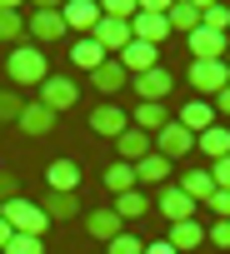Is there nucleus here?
Wrapping results in <instances>:
<instances>
[{
    "instance_id": "obj_1",
    "label": "nucleus",
    "mask_w": 230,
    "mask_h": 254,
    "mask_svg": "<svg viewBox=\"0 0 230 254\" xmlns=\"http://www.w3.org/2000/svg\"><path fill=\"white\" fill-rule=\"evenodd\" d=\"M5 75H10V90H40V85L50 80L45 50H40V45H15L10 60H5Z\"/></svg>"
},
{
    "instance_id": "obj_2",
    "label": "nucleus",
    "mask_w": 230,
    "mask_h": 254,
    "mask_svg": "<svg viewBox=\"0 0 230 254\" xmlns=\"http://www.w3.org/2000/svg\"><path fill=\"white\" fill-rule=\"evenodd\" d=\"M0 219H5V224H10L15 234H35V239H40V234L50 229V219H45V209H40L35 199H25V194H15L10 204H0Z\"/></svg>"
},
{
    "instance_id": "obj_3",
    "label": "nucleus",
    "mask_w": 230,
    "mask_h": 254,
    "mask_svg": "<svg viewBox=\"0 0 230 254\" xmlns=\"http://www.w3.org/2000/svg\"><path fill=\"white\" fill-rule=\"evenodd\" d=\"M70 30H65V15H60V5H35L30 15H25V40H65Z\"/></svg>"
},
{
    "instance_id": "obj_4",
    "label": "nucleus",
    "mask_w": 230,
    "mask_h": 254,
    "mask_svg": "<svg viewBox=\"0 0 230 254\" xmlns=\"http://www.w3.org/2000/svg\"><path fill=\"white\" fill-rule=\"evenodd\" d=\"M225 85H230V65L225 60H190V90L195 95H210L215 100Z\"/></svg>"
},
{
    "instance_id": "obj_5",
    "label": "nucleus",
    "mask_w": 230,
    "mask_h": 254,
    "mask_svg": "<svg viewBox=\"0 0 230 254\" xmlns=\"http://www.w3.org/2000/svg\"><path fill=\"white\" fill-rule=\"evenodd\" d=\"M90 130H95V135H105V140H120V135L130 130V115L115 105V100H100V105L90 110Z\"/></svg>"
},
{
    "instance_id": "obj_6",
    "label": "nucleus",
    "mask_w": 230,
    "mask_h": 254,
    "mask_svg": "<svg viewBox=\"0 0 230 254\" xmlns=\"http://www.w3.org/2000/svg\"><path fill=\"white\" fill-rule=\"evenodd\" d=\"M130 85H135V95H140V105H165V95L175 90V75H170L165 65H155V70H145V75H135Z\"/></svg>"
},
{
    "instance_id": "obj_7",
    "label": "nucleus",
    "mask_w": 230,
    "mask_h": 254,
    "mask_svg": "<svg viewBox=\"0 0 230 254\" xmlns=\"http://www.w3.org/2000/svg\"><path fill=\"white\" fill-rule=\"evenodd\" d=\"M75 100H80V85H75L70 75H50V80L40 85V105H45V110H55V115L75 110Z\"/></svg>"
},
{
    "instance_id": "obj_8",
    "label": "nucleus",
    "mask_w": 230,
    "mask_h": 254,
    "mask_svg": "<svg viewBox=\"0 0 230 254\" xmlns=\"http://www.w3.org/2000/svg\"><path fill=\"white\" fill-rule=\"evenodd\" d=\"M190 150H195V135L185 130L180 120H170L165 130L155 135V155H165V160H190Z\"/></svg>"
},
{
    "instance_id": "obj_9",
    "label": "nucleus",
    "mask_w": 230,
    "mask_h": 254,
    "mask_svg": "<svg viewBox=\"0 0 230 254\" xmlns=\"http://www.w3.org/2000/svg\"><path fill=\"white\" fill-rule=\"evenodd\" d=\"M90 40H95L105 55H120V50H125L135 35H130V25H125V20H110V15H100V25L90 30Z\"/></svg>"
},
{
    "instance_id": "obj_10",
    "label": "nucleus",
    "mask_w": 230,
    "mask_h": 254,
    "mask_svg": "<svg viewBox=\"0 0 230 254\" xmlns=\"http://www.w3.org/2000/svg\"><path fill=\"white\" fill-rule=\"evenodd\" d=\"M60 15H65V30L80 35V40L100 25V5H95V0H70V5H60Z\"/></svg>"
},
{
    "instance_id": "obj_11",
    "label": "nucleus",
    "mask_w": 230,
    "mask_h": 254,
    "mask_svg": "<svg viewBox=\"0 0 230 254\" xmlns=\"http://www.w3.org/2000/svg\"><path fill=\"white\" fill-rule=\"evenodd\" d=\"M155 204H160V214H165L170 224H180V219H195V199H190L180 185H160Z\"/></svg>"
},
{
    "instance_id": "obj_12",
    "label": "nucleus",
    "mask_w": 230,
    "mask_h": 254,
    "mask_svg": "<svg viewBox=\"0 0 230 254\" xmlns=\"http://www.w3.org/2000/svg\"><path fill=\"white\" fill-rule=\"evenodd\" d=\"M145 155H155V135H145V130H135V125H130V130H125L120 140H115V160L140 165Z\"/></svg>"
},
{
    "instance_id": "obj_13",
    "label": "nucleus",
    "mask_w": 230,
    "mask_h": 254,
    "mask_svg": "<svg viewBox=\"0 0 230 254\" xmlns=\"http://www.w3.org/2000/svg\"><path fill=\"white\" fill-rule=\"evenodd\" d=\"M85 234H90V239H105V244H110V239H120V234H125V219L115 214L110 204H100V209H90V214H85Z\"/></svg>"
},
{
    "instance_id": "obj_14",
    "label": "nucleus",
    "mask_w": 230,
    "mask_h": 254,
    "mask_svg": "<svg viewBox=\"0 0 230 254\" xmlns=\"http://www.w3.org/2000/svg\"><path fill=\"white\" fill-rule=\"evenodd\" d=\"M115 60H120V65L130 70V80H135V75H145V70H155V65H160V45H145V40H130V45H125L120 55H115Z\"/></svg>"
},
{
    "instance_id": "obj_15",
    "label": "nucleus",
    "mask_w": 230,
    "mask_h": 254,
    "mask_svg": "<svg viewBox=\"0 0 230 254\" xmlns=\"http://www.w3.org/2000/svg\"><path fill=\"white\" fill-rule=\"evenodd\" d=\"M190 40V60H225V50H230V35H215V30H190L185 35Z\"/></svg>"
},
{
    "instance_id": "obj_16",
    "label": "nucleus",
    "mask_w": 230,
    "mask_h": 254,
    "mask_svg": "<svg viewBox=\"0 0 230 254\" xmlns=\"http://www.w3.org/2000/svg\"><path fill=\"white\" fill-rule=\"evenodd\" d=\"M45 185L55 190V194H80V165L65 155V160H50V170H45Z\"/></svg>"
},
{
    "instance_id": "obj_17",
    "label": "nucleus",
    "mask_w": 230,
    "mask_h": 254,
    "mask_svg": "<svg viewBox=\"0 0 230 254\" xmlns=\"http://www.w3.org/2000/svg\"><path fill=\"white\" fill-rule=\"evenodd\" d=\"M175 120L185 125V130H190L195 140H200V135L210 130V125H220V115H215V105H210V100H190V105H185V110H180Z\"/></svg>"
},
{
    "instance_id": "obj_18",
    "label": "nucleus",
    "mask_w": 230,
    "mask_h": 254,
    "mask_svg": "<svg viewBox=\"0 0 230 254\" xmlns=\"http://www.w3.org/2000/svg\"><path fill=\"white\" fill-rule=\"evenodd\" d=\"M130 35L145 40V45H160V40H170V20L155 15V10H140V15L130 20Z\"/></svg>"
},
{
    "instance_id": "obj_19",
    "label": "nucleus",
    "mask_w": 230,
    "mask_h": 254,
    "mask_svg": "<svg viewBox=\"0 0 230 254\" xmlns=\"http://www.w3.org/2000/svg\"><path fill=\"white\" fill-rule=\"evenodd\" d=\"M165 20H170V35H190V30H200V0H170Z\"/></svg>"
},
{
    "instance_id": "obj_20",
    "label": "nucleus",
    "mask_w": 230,
    "mask_h": 254,
    "mask_svg": "<svg viewBox=\"0 0 230 254\" xmlns=\"http://www.w3.org/2000/svg\"><path fill=\"white\" fill-rule=\"evenodd\" d=\"M90 85H95L105 100H115V90H125V85H130V70H125L120 60H105V65L90 75Z\"/></svg>"
},
{
    "instance_id": "obj_21",
    "label": "nucleus",
    "mask_w": 230,
    "mask_h": 254,
    "mask_svg": "<svg viewBox=\"0 0 230 254\" xmlns=\"http://www.w3.org/2000/svg\"><path fill=\"white\" fill-rule=\"evenodd\" d=\"M195 155L205 160V165H215V160H225L230 155V130H225V125H210V130L195 140Z\"/></svg>"
},
{
    "instance_id": "obj_22",
    "label": "nucleus",
    "mask_w": 230,
    "mask_h": 254,
    "mask_svg": "<svg viewBox=\"0 0 230 254\" xmlns=\"http://www.w3.org/2000/svg\"><path fill=\"white\" fill-rule=\"evenodd\" d=\"M55 120H60V115H55V110H45V105H40V100H30V105H25V110H20V130H25V135H35V140H40V135H50V130H55Z\"/></svg>"
},
{
    "instance_id": "obj_23",
    "label": "nucleus",
    "mask_w": 230,
    "mask_h": 254,
    "mask_svg": "<svg viewBox=\"0 0 230 254\" xmlns=\"http://www.w3.org/2000/svg\"><path fill=\"white\" fill-rule=\"evenodd\" d=\"M180 190L195 199V204H205L210 194H215V180H210V165H190L185 175H180Z\"/></svg>"
},
{
    "instance_id": "obj_24",
    "label": "nucleus",
    "mask_w": 230,
    "mask_h": 254,
    "mask_svg": "<svg viewBox=\"0 0 230 254\" xmlns=\"http://www.w3.org/2000/svg\"><path fill=\"white\" fill-rule=\"evenodd\" d=\"M40 209H45V219H50V224H65V219H75V214H80V194H55V190H45Z\"/></svg>"
},
{
    "instance_id": "obj_25",
    "label": "nucleus",
    "mask_w": 230,
    "mask_h": 254,
    "mask_svg": "<svg viewBox=\"0 0 230 254\" xmlns=\"http://www.w3.org/2000/svg\"><path fill=\"white\" fill-rule=\"evenodd\" d=\"M100 180H105L110 199H115V194H130V190H140V185H135V165H125V160H110Z\"/></svg>"
},
{
    "instance_id": "obj_26",
    "label": "nucleus",
    "mask_w": 230,
    "mask_h": 254,
    "mask_svg": "<svg viewBox=\"0 0 230 254\" xmlns=\"http://www.w3.org/2000/svg\"><path fill=\"white\" fill-rule=\"evenodd\" d=\"M105 60H115V55H105L90 35H85V40H70V65H80V70H90V75H95Z\"/></svg>"
},
{
    "instance_id": "obj_27",
    "label": "nucleus",
    "mask_w": 230,
    "mask_h": 254,
    "mask_svg": "<svg viewBox=\"0 0 230 254\" xmlns=\"http://www.w3.org/2000/svg\"><path fill=\"white\" fill-rule=\"evenodd\" d=\"M135 185H145V190H150V185H155V190L170 185V160H165V155H145V160L135 165Z\"/></svg>"
},
{
    "instance_id": "obj_28",
    "label": "nucleus",
    "mask_w": 230,
    "mask_h": 254,
    "mask_svg": "<svg viewBox=\"0 0 230 254\" xmlns=\"http://www.w3.org/2000/svg\"><path fill=\"white\" fill-rule=\"evenodd\" d=\"M170 120H175V115H170L165 105H135V115H130V125H135V130H145V135H160Z\"/></svg>"
},
{
    "instance_id": "obj_29",
    "label": "nucleus",
    "mask_w": 230,
    "mask_h": 254,
    "mask_svg": "<svg viewBox=\"0 0 230 254\" xmlns=\"http://www.w3.org/2000/svg\"><path fill=\"white\" fill-rule=\"evenodd\" d=\"M170 244H175V254H190V249H200L205 244V229L195 224V219H180V224H170V234H165Z\"/></svg>"
},
{
    "instance_id": "obj_30",
    "label": "nucleus",
    "mask_w": 230,
    "mask_h": 254,
    "mask_svg": "<svg viewBox=\"0 0 230 254\" xmlns=\"http://www.w3.org/2000/svg\"><path fill=\"white\" fill-rule=\"evenodd\" d=\"M110 209H115V214H120V219L130 224V219L150 214V194H145V190H130V194H115V199H110Z\"/></svg>"
},
{
    "instance_id": "obj_31",
    "label": "nucleus",
    "mask_w": 230,
    "mask_h": 254,
    "mask_svg": "<svg viewBox=\"0 0 230 254\" xmlns=\"http://www.w3.org/2000/svg\"><path fill=\"white\" fill-rule=\"evenodd\" d=\"M200 25L215 30V35H230V5H220V0H200Z\"/></svg>"
},
{
    "instance_id": "obj_32",
    "label": "nucleus",
    "mask_w": 230,
    "mask_h": 254,
    "mask_svg": "<svg viewBox=\"0 0 230 254\" xmlns=\"http://www.w3.org/2000/svg\"><path fill=\"white\" fill-rule=\"evenodd\" d=\"M0 40H25V15L0 5Z\"/></svg>"
},
{
    "instance_id": "obj_33",
    "label": "nucleus",
    "mask_w": 230,
    "mask_h": 254,
    "mask_svg": "<svg viewBox=\"0 0 230 254\" xmlns=\"http://www.w3.org/2000/svg\"><path fill=\"white\" fill-rule=\"evenodd\" d=\"M20 110H25V100L5 85V90H0V125H20Z\"/></svg>"
},
{
    "instance_id": "obj_34",
    "label": "nucleus",
    "mask_w": 230,
    "mask_h": 254,
    "mask_svg": "<svg viewBox=\"0 0 230 254\" xmlns=\"http://www.w3.org/2000/svg\"><path fill=\"white\" fill-rule=\"evenodd\" d=\"M105 254H145V239H140V234H130V229H125V234H120V239H110V244H105Z\"/></svg>"
},
{
    "instance_id": "obj_35",
    "label": "nucleus",
    "mask_w": 230,
    "mask_h": 254,
    "mask_svg": "<svg viewBox=\"0 0 230 254\" xmlns=\"http://www.w3.org/2000/svg\"><path fill=\"white\" fill-rule=\"evenodd\" d=\"M5 254H45V239H35V234H10Z\"/></svg>"
},
{
    "instance_id": "obj_36",
    "label": "nucleus",
    "mask_w": 230,
    "mask_h": 254,
    "mask_svg": "<svg viewBox=\"0 0 230 254\" xmlns=\"http://www.w3.org/2000/svg\"><path fill=\"white\" fill-rule=\"evenodd\" d=\"M205 244H215V249H230V219H215V229L205 234Z\"/></svg>"
},
{
    "instance_id": "obj_37",
    "label": "nucleus",
    "mask_w": 230,
    "mask_h": 254,
    "mask_svg": "<svg viewBox=\"0 0 230 254\" xmlns=\"http://www.w3.org/2000/svg\"><path fill=\"white\" fill-rule=\"evenodd\" d=\"M210 180H215V190H230V155L210 165Z\"/></svg>"
},
{
    "instance_id": "obj_38",
    "label": "nucleus",
    "mask_w": 230,
    "mask_h": 254,
    "mask_svg": "<svg viewBox=\"0 0 230 254\" xmlns=\"http://www.w3.org/2000/svg\"><path fill=\"white\" fill-rule=\"evenodd\" d=\"M15 194H20V185H15V175H10V170H0V204H10Z\"/></svg>"
},
{
    "instance_id": "obj_39",
    "label": "nucleus",
    "mask_w": 230,
    "mask_h": 254,
    "mask_svg": "<svg viewBox=\"0 0 230 254\" xmlns=\"http://www.w3.org/2000/svg\"><path fill=\"white\" fill-rule=\"evenodd\" d=\"M205 204H210V209H215L220 219H230V190H215V194H210Z\"/></svg>"
},
{
    "instance_id": "obj_40",
    "label": "nucleus",
    "mask_w": 230,
    "mask_h": 254,
    "mask_svg": "<svg viewBox=\"0 0 230 254\" xmlns=\"http://www.w3.org/2000/svg\"><path fill=\"white\" fill-rule=\"evenodd\" d=\"M215 115H220V120H230V85L215 95Z\"/></svg>"
},
{
    "instance_id": "obj_41",
    "label": "nucleus",
    "mask_w": 230,
    "mask_h": 254,
    "mask_svg": "<svg viewBox=\"0 0 230 254\" xmlns=\"http://www.w3.org/2000/svg\"><path fill=\"white\" fill-rule=\"evenodd\" d=\"M145 254H175V244H170V239H150V244H145Z\"/></svg>"
},
{
    "instance_id": "obj_42",
    "label": "nucleus",
    "mask_w": 230,
    "mask_h": 254,
    "mask_svg": "<svg viewBox=\"0 0 230 254\" xmlns=\"http://www.w3.org/2000/svg\"><path fill=\"white\" fill-rule=\"evenodd\" d=\"M10 234H15V229H10L5 219H0V254H5V244H10Z\"/></svg>"
},
{
    "instance_id": "obj_43",
    "label": "nucleus",
    "mask_w": 230,
    "mask_h": 254,
    "mask_svg": "<svg viewBox=\"0 0 230 254\" xmlns=\"http://www.w3.org/2000/svg\"><path fill=\"white\" fill-rule=\"evenodd\" d=\"M225 65H230V50H225Z\"/></svg>"
}]
</instances>
